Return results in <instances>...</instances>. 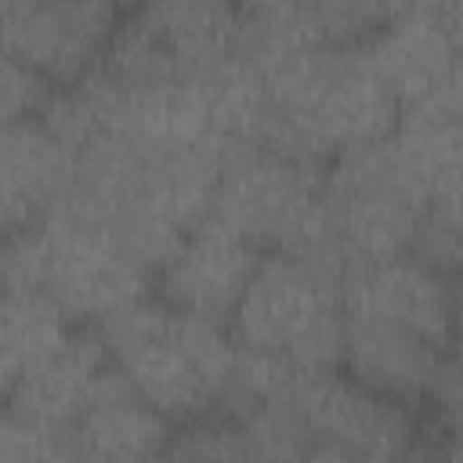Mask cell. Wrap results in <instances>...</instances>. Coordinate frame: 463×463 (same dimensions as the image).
Wrapping results in <instances>:
<instances>
[{"mask_svg":"<svg viewBox=\"0 0 463 463\" xmlns=\"http://www.w3.org/2000/svg\"><path fill=\"white\" fill-rule=\"evenodd\" d=\"M94 329L112 365L174 423L203 420L217 405L239 351L228 326L177 311L163 297H141Z\"/></svg>","mask_w":463,"mask_h":463,"instance_id":"obj_1","label":"cell"},{"mask_svg":"<svg viewBox=\"0 0 463 463\" xmlns=\"http://www.w3.org/2000/svg\"><path fill=\"white\" fill-rule=\"evenodd\" d=\"M210 217L235 228L264 253H289L336 275L347 271L322 166L279 156L264 145H235L224 156Z\"/></svg>","mask_w":463,"mask_h":463,"instance_id":"obj_2","label":"cell"},{"mask_svg":"<svg viewBox=\"0 0 463 463\" xmlns=\"http://www.w3.org/2000/svg\"><path fill=\"white\" fill-rule=\"evenodd\" d=\"M340 275L289 253H264L235 315L232 336L242 347L289 358L304 373L340 369L344 307Z\"/></svg>","mask_w":463,"mask_h":463,"instance_id":"obj_3","label":"cell"},{"mask_svg":"<svg viewBox=\"0 0 463 463\" xmlns=\"http://www.w3.org/2000/svg\"><path fill=\"white\" fill-rule=\"evenodd\" d=\"M40 250V293H47L76 326H98L105 315L148 297L152 271L94 217L61 203L33 224Z\"/></svg>","mask_w":463,"mask_h":463,"instance_id":"obj_4","label":"cell"},{"mask_svg":"<svg viewBox=\"0 0 463 463\" xmlns=\"http://www.w3.org/2000/svg\"><path fill=\"white\" fill-rule=\"evenodd\" d=\"M119 7L109 0H4V51L40 69L54 87L83 80L105 54Z\"/></svg>","mask_w":463,"mask_h":463,"instance_id":"obj_5","label":"cell"},{"mask_svg":"<svg viewBox=\"0 0 463 463\" xmlns=\"http://www.w3.org/2000/svg\"><path fill=\"white\" fill-rule=\"evenodd\" d=\"M264 250L217 217H203L177 239L156 271L159 297L188 315L232 326V315L260 264Z\"/></svg>","mask_w":463,"mask_h":463,"instance_id":"obj_6","label":"cell"},{"mask_svg":"<svg viewBox=\"0 0 463 463\" xmlns=\"http://www.w3.org/2000/svg\"><path fill=\"white\" fill-rule=\"evenodd\" d=\"M340 307L344 315L402 326L441 351L456 340V297L449 275L416 253L347 268L340 282Z\"/></svg>","mask_w":463,"mask_h":463,"instance_id":"obj_7","label":"cell"},{"mask_svg":"<svg viewBox=\"0 0 463 463\" xmlns=\"http://www.w3.org/2000/svg\"><path fill=\"white\" fill-rule=\"evenodd\" d=\"M293 398L315 441H336L383 459H402L412 449L409 405L369 391L344 369L300 373Z\"/></svg>","mask_w":463,"mask_h":463,"instance_id":"obj_8","label":"cell"},{"mask_svg":"<svg viewBox=\"0 0 463 463\" xmlns=\"http://www.w3.org/2000/svg\"><path fill=\"white\" fill-rule=\"evenodd\" d=\"M354 51L362 65L394 94L402 112L423 105L463 54L449 36L438 4L394 7V14Z\"/></svg>","mask_w":463,"mask_h":463,"instance_id":"obj_9","label":"cell"},{"mask_svg":"<svg viewBox=\"0 0 463 463\" xmlns=\"http://www.w3.org/2000/svg\"><path fill=\"white\" fill-rule=\"evenodd\" d=\"M80 152H72L40 116L4 123L0 130V221L4 235L51 217L76 184Z\"/></svg>","mask_w":463,"mask_h":463,"instance_id":"obj_10","label":"cell"},{"mask_svg":"<svg viewBox=\"0 0 463 463\" xmlns=\"http://www.w3.org/2000/svg\"><path fill=\"white\" fill-rule=\"evenodd\" d=\"M87 463H152L174 441V420L163 416L141 391L109 365L69 427Z\"/></svg>","mask_w":463,"mask_h":463,"instance_id":"obj_11","label":"cell"},{"mask_svg":"<svg viewBox=\"0 0 463 463\" xmlns=\"http://www.w3.org/2000/svg\"><path fill=\"white\" fill-rule=\"evenodd\" d=\"M445 351L402 326L344 315V354L340 369L376 394L402 405L423 402L434 391Z\"/></svg>","mask_w":463,"mask_h":463,"instance_id":"obj_12","label":"cell"},{"mask_svg":"<svg viewBox=\"0 0 463 463\" xmlns=\"http://www.w3.org/2000/svg\"><path fill=\"white\" fill-rule=\"evenodd\" d=\"M112 365L101 336L94 326L80 329L65 340L61 351H54L47 362H40L36 369H29L7 394V416L22 420V423H36V427H51V430H69L87 398L94 394L101 373Z\"/></svg>","mask_w":463,"mask_h":463,"instance_id":"obj_13","label":"cell"},{"mask_svg":"<svg viewBox=\"0 0 463 463\" xmlns=\"http://www.w3.org/2000/svg\"><path fill=\"white\" fill-rule=\"evenodd\" d=\"M181 72L210 69L239 54V7L217 0H170L141 7Z\"/></svg>","mask_w":463,"mask_h":463,"instance_id":"obj_14","label":"cell"},{"mask_svg":"<svg viewBox=\"0 0 463 463\" xmlns=\"http://www.w3.org/2000/svg\"><path fill=\"white\" fill-rule=\"evenodd\" d=\"M76 322L40 289L4 293L0 307V387L4 394L40 362L65 347Z\"/></svg>","mask_w":463,"mask_h":463,"instance_id":"obj_15","label":"cell"},{"mask_svg":"<svg viewBox=\"0 0 463 463\" xmlns=\"http://www.w3.org/2000/svg\"><path fill=\"white\" fill-rule=\"evenodd\" d=\"M0 463H87L72 430H51L4 416Z\"/></svg>","mask_w":463,"mask_h":463,"instance_id":"obj_16","label":"cell"},{"mask_svg":"<svg viewBox=\"0 0 463 463\" xmlns=\"http://www.w3.org/2000/svg\"><path fill=\"white\" fill-rule=\"evenodd\" d=\"M54 90L58 87L40 69H33L22 58L4 51V58H0V119L4 123L36 119L47 109V101L54 98Z\"/></svg>","mask_w":463,"mask_h":463,"instance_id":"obj_17","label":"cell"},{"mask_svg":"<svg viewBox=\"0 0 463 463\" xmlns=\"http://www.w3.org/2000/svg\"><path fill=\"white\" fill-rule=\"evenodd\" d=\"M430 398H434L438 416H441L438 459L441 463H463V354L441 358Z\"/></svg>","mask_w":463,"mask_h":463,"instance_id":"obj_18","label":"cell"},{"mask_svg":"<svg viewBox=\"0 0 463 463\" xmlns=\"http://www.w3.org/2000/svg\"><path fill=\"white\" fill-rule=\"evenodd\" d=\"M300 463H398V459H383V456H373V452H358V449H347V445H336V441H315Z\"/></svg>","mask_w":463,"mask_h":463,"instance_id":"obj_19","label":"cell"},{"mask_svg":"<svg viewBox=\"0 0 463 463\" xmlns=\"http://www.w3.org/2000/svg\"><path fill=\"white\" fill-rule=\"evenodd\" d=\"M438 130H441L449 170L452 174H463V123H438Z\"/></svg>","mask_w":463,"mask_h":463,"instance_id":"obj_20","label":"cell"},{"mask_svg":"<svg viewBox=\"0 0 463 463\" xmlns=\"http://www.w3.org/2000/svg\"><path fill=\"white\" fill-rule=\"evenodd\" d=\"M438 14H441L449 36L456 40V47L463 51V4H438Z\"/></svg>","mask_w":463,"mask_h":463,"instance_id":"obj_21","label":"cell"},{"mask_svg":"<svg viewBox=\"0 0 463 463\" xmlns=\"http://www.w3.org/2000/svg\"><path fill=\"white\" fill-rule=\"evenodd\" d=\"M452 297H456V354H463V275H456V286H452Z\"/></svg>","mask_w":463,"mask_h":463,"instance_id":"obj_22","label":"cell"}]
</instances>
